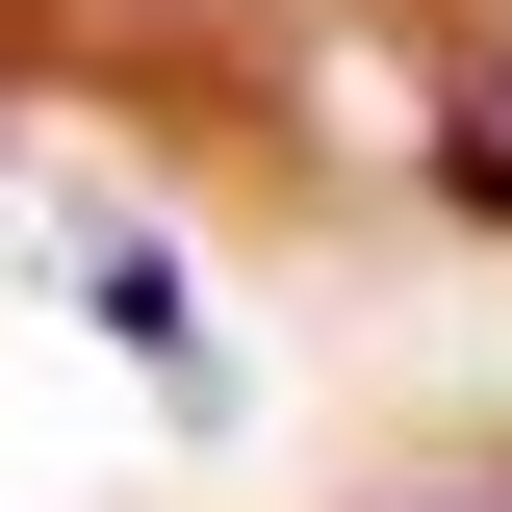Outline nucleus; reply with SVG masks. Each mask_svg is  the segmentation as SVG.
<instances>
[{"label": "nucleus", "instance_id": "nucleus-1", "mask_svg": "<svg viewBox=\"0 0 512 512\" xmlns=\"http://www.w3.org/2000/svg\"><path fill=\"white\" fill-rule=\"evenodd\" d=\"M487 103H512V77H487Z\"/></svg>", "mask_w": 512, "mask_h": 512}]
</instances>
